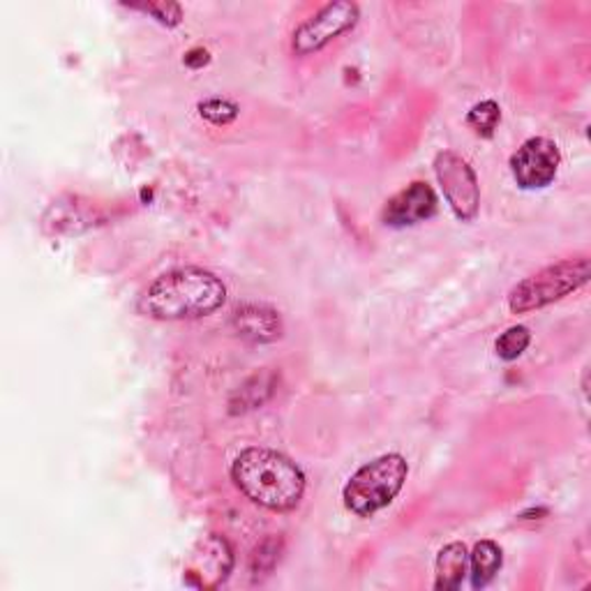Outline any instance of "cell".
<instances>
[{"instance_id":"obj_1","label":"cell","mask_w":591,"mask_h":591,"mask_svg":"<svg viewBox=\"0 0 591 591\" xmlns=\"http://www.w3.org/2000/svg\"><path fill=\"white\" fill-rule=\"evenodd\" d=\"M226 301V287L211 270L186 266L153 280L140 296L144 316L157 322H190L209 316Z\"/></svg>"},{"instance_id":"obj_2","label":"cell","mask_w":591,"mask_h":591,"mask_svg":"<svg viewBox=\"0 0 591 591\" xmlns=\"http://www.w3.org/2000/svg\"><path fill=\"white\" fill-rule=\"evenodd\" d=\"M232 479L249 502L278 513L293 511L305 494L301 467L270 448L241 450L232 465Z\"/></svg>"},{"instance_id":"obj_3","label":"cell","mask_w":591,"mask_h":591,"mask_svg":"<svg viewBox=\"0 0 591 591\" xmlns=\"http://www.w3.org/2000/svg\"><path fill=\"white\" fill-rule=\"evenodd\" d=\"M409 465L400 453H386L372 462L363 465L343 490L345 506L358 517H372L381 509L391 506L404 488Z\"/></svg>"},{"instance_id":"obj_4","label":"cell","mask_w":591,"mask_h":591,"mask_svg":"<svg viewBox=\"0 0 591 591\" xmlns=\"http://www.w3.org/2000/svg\"><path fill=\"white\" fill-rule=\"evenodd\" d=\"M591 278L589 257L564 259L553 266H545L534 276L517 282L509 291V310L513 314H527L550 303L566 299L568 293L584 287Z\"/></svg>"},{"instance_id":"obj_5","label":"cell","mask_w":591,"mask_h":591,"mask_svg":"<svg viewBox=\"0 0 591 591\" xmlns=\"http://www.w3.org/2000/svg\"><path fill=\"white\" fill-rule=\"evenodd\" d=\"M358 19L360 8L356 3H349V0L328 3L293 31L291 49L296 56H310L322 52L333 40L352 31L358 24Z\"/></svg>"},{"instance_id":"obj_6","label":"cell","mask_w":591,"mask_h":591,"mask_svg":"<svg viewBox=\"0 0 591 591\" xmlns=\"http://www.w3.org/2000/svg\"><path fill=\"white\" fill-rule=\"evenodd\" d=\"M435 174L442 186L444 199L450 207L453 215L460 222H471L479 215L481 207V188L473 169L462 160L460 155L442 150L435 157Z\"/></svg>"},{"instance_id":"obj_7","label":"cell","mask_w":591,"mask_h":591,"mask_svg":"<svg viewBox=\"0 0 591 591\" xmlns=\"http://www.w3.org/2000/svg\"><path fill=\"white\" fill-rule=\"evenodd\" d=\"M561 165V153L555 142L534 136L522 144L511 157V174L522 190L548 188Z\"/></svg>"},{"instance_id":"obj_8","label":"cell","mask_w":591,"mask_h":591,"mask_svg":"<svg viewBox=\"0 0 591 591\" xmlns=\"http://www.w3.org/2000/svg\"><path fill=\"white\" fill-rule=\"evenodd\" d=\"M234 568V553L222 536H207L197 543L186 564V582L199 589H215Z\"/></svg>"},{"instance_id":"obj_9","label":"cell","mask_w":591,"mask_h":591,"mask_svg":"<svg viewBox=\"0 0 591 591\" xmlns=\"http://www.w3.org/2000/svg\"><path fill=\"white\" fill-rule=\"evenodd\" d=\"M435 213H437L435 190L423 183V180H414L412 186H406L395 197L386 201L381 220L386 226L402 230V226H414L419 222H425Z\"/></svg>"},{"instance_id":"obj_10","label":"cell","mask_w":591,"mask_h":591,"mask_svg":"<svg viewBox=\"0 0 591 591\" xmlns=\"http://www.w3.org/2000/svg\"><path fill=\"white\" fill-rule=\"evenodd\" d=\"M96 211L86 209V203H79L77 197H65L54 201L49 211L42 218V226L47 234L63 236V234H79L88 226L96 224Z\"/></svg>"},{"instance_id":"obj_11","label":"cell","mask_w":591,"mask_h":591,"mask_svg":"<svg viewBox=\"0 0 591 591\" xmlns=\"http://www.w3.org/2000/svg\"><path fill=\"white\" fill-rule=\"evenodd\" d=\"M234 326L238 335L253 343H272L282 335V322L276 310L266 305H241L234 310Z\"/></svg>"},{"instance_id":"obj_12","label":"cell","mask_w":591,"mask_h":591,"mask_svg":"<svg viewBox=\"0 0 591 591\" xmlns=\"http://www.w3.org/2000/svg\"><path fill=\"white\" fill-rule=\"evenodd\" d=\"M435 589L453 591L458 589L469 573V553L465 543H448L439 550L437 564H435Z\"/></svg>"},{"instance_id":"obj_13","label":"cell","mask_w":591,"mask_h":591,"mask_svg":"<svg viewBox=\"0 0 591 591\" xmlns=\"http://www.w3.org/2000/svg\"><path fill=\"white\" fill-rule=\"evenodd\" d=\"M504 564L502 548L494 540H481L473 545V553L469 555L471 566V587L483 589L492 582V578L499 573V568Z\"/></svg>"},{"instance_id":"obj_14","label":"cell","mask_w":591,"mask_h":591,"mask_svg":"<svg viewBox=\"0 0 591 591\" xmlns=\"http://www.w3.org/2000/svg\"><path fill=\"white\" fill-rule=\"evenodd\" d=\"M529 343H532V333L527 326H511L506 333L499 335L494 349L499 358L515 360L527 352Z\"/></svg>"},{"instance_id":"obj_15","label":"cell","mask_w":591,"mask_h":591,"mask_svg":"<svg viewBox=\"0 0 591 591\" xmlns=\"http://www.w3.org/2000/svg\"><path fill=\"white\" fill-rule=\"evenodd\" d=\"M499 121H502V109L494 100H486L481 104H476L469 113H467V125L481 136H492Z\"/></svg>"},{"instance_id":"obj_16","label":"cell","mask_w":591,"mask_h":591,"mask_svg":"<svg viewBox=\"0 0 591 591\" xmlns=\"http://www.w3.org/2000/svg\"><path fill=\"white\" fill-rule=\"evenodd\" d=\"M199 113H201V119H207L213 125H230L238 116V104L232 100L211 98L199 104Z\"/></svg>"},{"instance_id":"obj_17","label":"cell","mask_w":591,"mask_h":591,"mask_svg":"<svg viewBox=\"0 0 591 591\" xmlns=\"http://www.w3.org/2000/svg\"><path fill=\"white\" fill-rule=\"evenodd\" d=\"M280 538H268L264 540L259 548L253 555V561H249V568H253V573H264L270 571L272 566L278 564L280 559Z\"/></svg>"},{"instance_id":"obj_18","label":"cell","mask_w":591,"mask_h":591,"mask_svg":"<svg viewBox=\"0 0 591 591\" xmlns=\"http://www.w3.org/2000/svg\"><path fill=\"white\" fill-rule=\"evenodd\" d=\"M132 8L155 16L165 26H178L180 16H183V12H180L176 3H146V5H132Z\"/></svg>"},{"instance_id":"obj_19","label":"cell","mask_w":591,"mask_h":591,"mask_svg":"<svg viewBox=\"0 0 591 591\" xmlns=\"http://www.w3.org/2000/svg\"><path fill=\"white\" fill-rule=\"evenodd\" d=\"M211 58H209V52L207 49H192V52H188V56H186V65L188 67H194V70H197V67H201V65H207Z\"/></svg>"}]
</instances>
